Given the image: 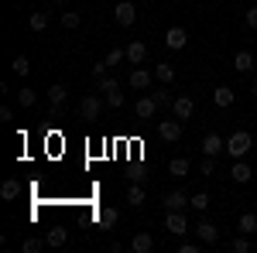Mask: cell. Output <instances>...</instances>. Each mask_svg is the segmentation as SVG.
<instances>
[{
    "label": "cell",
    "instance_id": "23",
    "mask_svg": "<svg viewBox=\"0 0 257 253\" xmlns=\"http://www.w3.org/2000/svg\"><path fill=\"white\" fill-rule=\"evenodd\" d=\"M18 195H21V181H18V178H7V181L0 185V198L11 202V198H18Z\"/></svg>",
    "mask_w": 257,
    "mask_h": 253
},
{
    "label": "cell",
    "instance_id": "8",
    "mask_svg": "<svg viewBox=\"0 0 257 253\" xmlns=\"http://www.w3.org/2000/svg\"><path fill=\"white\" fill-rule=\"evenodd\" d=\"M165 229H168L172 236H185V233H189L185 212H168V215H165Z\"/></svg>",
    "mask_w": 257,
    "mask_h": 253
},
{
    "label": "cell",
    "instance_id": "7",
    "mask_svg": "<svg viewBox=\"0 0 257 253\" xmlns=\"http://www.w3.org/2000/svg\"><path fill=\"white\" fill-rule=\"evenodd\" d=\"M172 113H175L178 120H189L192 113H196V99L192 96H175L172 99Z\"/></svg>",
    "mask_w": 257,
    "mask_h": 253
},
{
    "label": "cell",
    "instance_id": "42",
    "mask_svg": "<svg viewBox=\"0 0 257 253\" xmlns=\"http://www.w3.org/2000/svg\"><path fill=\"white\" fill-rule=\"evenodd\" d=\"M254 96H257V82H254Z\"/></svg>",
    "mask_w": 257,
    "mask_h": 253
},
{
    "label": "cell",
    "instance_id": "33",
    "mask_svg": "<svg viewBox=\"0 0 257 253\" xmlns=\"http://www.w3.org/2000/svg\"><path fill=\"white\" fill-rule=\"evenodd\" d=\"M192 209H196V212H206V209H209V195L196 192V195H192Z\"/></svg>",
    "mask_w": 257,
    "mask_h": 253
},
{
    "label": "cell",
    "instance_id": "22",
    "mask_svg": "<svg viewBox=\"0 0 257 253\" xmlns=\"http://www.w3.org/2000/svg\"><path fill=\"white\" fill-rule=\"evenodd\" d=\"M237 233H247V236H254V233H257V215H254V212H243V215H240Z\"/></svg>",
    "mask_w": 257,
    "mask_h": 253
},
{
    "label": "cell",
    "instance_id": "26",
    "mask_svg": "<svg viewBox=\"0 0 257 253\" xmlns=\"http://www.w3.org/2000/svg\"><path fill=\"white\" fill-rule=\"evenodd\" d=\"M45 246H48V239H38V236H28V239L21 243V250H24V253H41Z\"/></svg>",
    "mask_w": 257,
    "mask_h": 253
},
{
    "label": "cell",
    "instance_id": "35",
    "mask_svg": "<svg viewBox=\"0 0 257 253\" xmlns=\"http://www.w3.org/2000/svg\"><path fill=\"white\" fill-rule=\"evenodd\" d=\"M250 250V239H247V233H237V239H233V253H247Z\"/></svg>",
    "mask_w": 257,
    "mask_h": 253
},
{
    "label": "cell",
    "instance_id": "32",
    "mask_svg": "<svg viewBox=\"0 0 257 253\" xmlns=\"http://www.w3.org/2000/svg\"><path fill=\"white\" fill-rule=\"evenodd\" d=\"M79 11H65V14H62V28H69V31H72V28H79Z\"/></svg>",
    "mask_w": 257,
    "mask_h": 253
},
{
    "label": "cell",
    "instance_id": "21",
    "mask_svg": "<svg viewBox=\"0 0 257 253\" xmlns=\"http://www.w3.org/2000/svg\"><path fill=\"white\" fill-rule=\"evenodd\" d=\"M45 239H48V246H65L69 243V233H65V226H52Z\"/></svg>",
    "mask_w": 257,
    "mask_h": 253
},
{
    "label": "cell",
    "instance_id": "43",
    "mask_svg": "<svg viewBox=\"0 0 257 253\" xmlns=\"http://www.w3.org/2000/svg\"><path fill=\"white\" fill-rule=\"evenodd\" d=\"M59 4H69V0H59Z\"/></svg>",
    "mask_w": 257,
    "mask_h": 253
},
{
    "label": "cell",
    "instance_id": "10",
    "mask_svg": "<svg viewBox=\"0 0 257 253\" xmlns=\"http://www.w3.org/2000/svg\"><path fill=\"white\" fill-rule=\"evenodd\" d=\"M161 202L168 212H185V205H192V198H185V192H168Z\"/></svg>",
    "mask_w": 257,
    "mask_h": 253
},
{
    "label": "cell",
    "instance_id": "18",
    "mask_svg": "<svg viewBox=\"0 0 257 253\" xmlns=\"http://www.w3.org/2000/svg\"><path fill=\"white\" fill-rule=\"evenodd\" d=\"M117 219H120L117 209H99V212H96V226H99V229H113Z\"/></svg>",
    "mask_w": 257,
    "mask_h": 253
},
{
    "label": "cell",
    "instance_id": "2",
    "mask_svg": "<svg viewBox=\"0 0 257 253\" xmlns=\"http://www.w3.org/2000/svg\"><path fill=\"white\" fill-rule=\"evenodd\" d=\"M99 113H103V99H99L96 93H89V96L79 99V117L86 120V123H96Z\"/></svg>",
    "mask_w": 257,
    "mask_h": 253
},
{
    "label": "cell",
    "instance_id": "28",
    "mask_svg": "<svg viewBox=\"0 0 257 253\" xmlns=\"http://www.w3.org/2000/svg\"><path fill=\"white\" fill-rule=\"evenodd\" d=\"M48 99L52 103H69V89L62 82H55V86H48Z\"/></svg>",
    "mask_w": 257,
    "mask_h": 253
},
{
    "label": "cell",
    "instance_id": "25",
    "mask_svg": "<svg viewBox=\"0 0 257 253\" xmlns=\"http://www.w3.org/2000/svg\"><path fill=\"white\" fill-rule=\"evenodd\" d=\"M48 11H35V14H31V18H28V28H31V31H45V28H48Z\"/></svg>",
    "mask_w": 257,
    "mask_h": 253
},
{
    "label": "cell",
    "instance_id": "12",
    "mask_svg": "<svg viewBox=\"0 0 257 253\" xmlns=\"http://www.w3.org/2000/svg\"><path fill=\"white\" fill-rule=\"evenodd\" d=\"M185 41H189V35H185V28H168V31H165V45H168L172 52H178V48H185Z\"/></svg>",
    "mask_w": 257,
    "mask_h": 253
},
{
    "label": "cell",
    "instance_id": "41",
    "mask_svg": "<svg viewBox=\"0 0 257 253\" xmlns=\"http://www.w3.org/2000/svg\"><path fill=\"white\" fill-rule=\"evenodd\" d=\"M0 120L11 123V120H14V110H11V106H0Z\"/></svg>",
    "mask_w": 257,
    "mask_h": 253
},
{
    "label": "cell",
    "instance_id": "9",
    "mask_svg": "<svg viewBox=\"0 0 257 253\" xmlns=\"http://www.w3.org/2000/svg\"><path fill=\"white\" fill-rule=\"evenodd\" d=\"M131 253H155V236L151 233H134L131 236Z\"/></svg>",
    "mask_w": 257,
    "mask_h": 253
},
{
    "label": "cell",
    "instance_id": "3",
    "mask_svg": "<svg viewBox=\"0 0 257 253\" xmlns=\"http://www.w3.org/2000/svg\"><path fill=\"white\" fill-rule=\"evenodd\" d=\"M113 21H117L120 28H131V24L138 21V7H134L131 0H120L117 7H113Z\"/></svg>",
    "mask_w": 257,
    "mask_h": 253
},
{
    "label": "cell",
    "instance_id": "37",
    "mask_svg": "<svg viewBox=\"0 0 257 253\" xmlns=\"http://www.w3.org/2000/svg\"><path fill=\"white\" fill-rule=\"evenodd\" d=\"M202 250V246H199V243H185V239H182V243H178V253H199Z\"/></svg>",
    "mask_w": 257,
    "mask_h": 253
},
{
    "label": "cell",
    "instance_id": "40",
    "mask_svg": "<svg viewBox=\"0 0 257 253\" xmlns=\"http://www.w3.org/2000/svg\"><path fill=\"white\" fill-rule=\"evenodd\" d=\"M106 69H110L106 62H96V65H93V79H103V72H106Z\"/></svg>",
    "mask_w": 257,
    "mask_h": 253
},
{
    "label": "cell",
    "instance_id": "1",
    "mask_svg": "<svg viewBox=\"0 0 257 253\" xmlns=\"http://www.w3.org/2000/svg\"><path fill=\"white\" fill-rule=\"evenodd\" d=\"M254 151V137L247 134V130H237V134L226 137V154L233 157V161H240V157H247Z\"/></svg>",
    "mask_w": 257,
    "mask_h": 253
},
{
    "label": "cell",
    "instance_id": "17",
    "mask_svg": "<svg viewBox=\"0 0 257 253\" xmlns=\"http://www.w3.org/2000/svg\"><path fill=\"white\" fill-rule=\"evenodd\" d=\"M189 171H192L189 157H172V161H168V175H172V178H185Z\"/></svg>",
    "mask_w": 257,
    "mask_h": 253
},
{
    "label": "cell",
    "instance_id": "31",
    "mask_svg": "<svg viewBox=\"0 0 257 253\" xmlns=\"http://www.w3.org/2000/svg\"><path fill=\"white\" fill-rule=\"evenodd\" d=\"M96 82H99V89H96V93H117V89H120V82H117V79H110V76L96 79Z\"/></svg>",
    "mask_w": 257,
    "mask_h": 253
},
{
    "label": "cell",
    "instance_id": "14",
    "mask_svg": "<svg viewBox=\"0 0 257 253\" xmlns=\"http://www.w3.org/2000/svg\"><path fill=\"white\" fill-rule=\"evenodd\" d=\"M123 52H127V62H131V65H141V62L148 59V45H144V41H131Z\"/></svg>",
    "mask_w": 257,
    "mask_h": 253
},
{
    "label": "cell",
    "instance_id": "15",
    "mask_svg": "<svg viewBox=\"0 0 257 253\" xmlns=\"http://www.w3.org/2000/svg\"><path fill=\"white\" fill-rule=\"evenodd\" d=\"M134 113H138V120H151L155 113H158V103H155V96H144V99H138Z\"/></svg>",
    "mask_w": 257,
    "mask_h": 253
},
{
    "label": "cell",
    "instance_id": "39",
    "mask_svg": "<svg viewBox=\"0 0 257 253\" xmlns=\"http://www.w3.org/2000/svg\"><path fill=\"white\" fill-rule=\"evenodd\" d=\"M247 28L257 31V7H247Z\"/></svg>",
    "mask_w": 257,
    "mask_h": 253
},
{
    "label": "cell",
    "instance_id": "5",
    "mask_svg": "<svg viewBox=\"0 0 257 253\" xmlns=\"http://www.w3.org/2000/svg\"><path fill=\"white\" fill-rule=\"evenodd\" d=\"M199 151H202L206 157H219L223 151H226V140H223L219 134H206V137H202V147H199Z\"/></svg>",
    "mask_w": 257,
    "mask_h": 253
},
{
    "label": "cell",
    "instance_id": "38",
    "mask_svg": "<svg viewBox=\"0 0 257 253\" xmlns=\"http://www.w3.org/2000/svg\"><path fill=\"white\" fill-rule=\"evenodd\" d=\"M151 96H155V103H158V106H172V96H168V93H151Z\"/></svg>",
    "mask_w": 257,
    "mask_h": 253
},
{
    "label": "cell",
    "instance_id": "19",
    "mask_svg": "<svg viewBox=\"0 0 257 253\" xmlns=\"http://www.w3.org/2000/svg\"><path fill=\"white\" fill-rule=\"evenodd\" d=\"M233 69H237V72H250V69H254V55H250L247 48H240L237 55H233Z\"/></svg>",
    "mask_w": 257,
    "mask_h": 253
},
{
    "label": "cell",
    "instance_id": "13",
    "mask_svg": "<svg viewBox=\"0 0 257 253\" xmlns=\"http://www.w3.org/2000/svg\"><path fill=\"white\" fill-rule=\"evenodd\" d=\"M230 178H233L237 185H247V181L254 178V171H250V164L240 157V161H233V168H230Z\"/></svg>",
    "mask_w": 257,
    "mask_h": 253
},
{
    "label": "cell",
    "instance_id": "16",
    "mask_svg": "<svg viewBox=\"0 0 257 253\" xmlns=\"http://www.w3.org/2000/svg\"><path fill=\"white\" fill-rule=\"evenodd\" d=\"M155 82V72H148V69H134L131 72V89H148Z\"/></svg>",
    "mask_w": 257,
    "mask_h": 253
},
{
    "label": "cell",
    "instance_id": "36",
    "mask_svg": "<svg viewBox=\"0 0 257 253\" xmlns=\"http://www.w3.org/2000/svg\"><path fill=\"white\" fill-rule=\"evenodd\" d=\"M106 106H113V110H120V106H123V93H106Z\"/></svg>",
    "mask_w": 257,
    "mask_h": 253
},
{
    "label": "cell",
    "instance_id": "4",
    "mask_svg": "<svg viewBox=\"0 0 257 253\" xmlns=\"http://www.w3.org/2000/svg\"><path fill=\"white\" fill-rule=\"evenodd\" d=\"M158 137L165 144H175L178 137H182V120L172 117V120H158Z\"/></svg>",
    "mask_w": 257,
    "mask_h": 253
},
{
    "label": "cell",
    "instance_id": "6",
    "mask_svg": "<svg viewBox=\"0 0 257 253\" xmlns=\"http://www.w3.org/2000/svg\"><path fill=\"white\" fill-rule=\"evenodd\" d=\"M196 236H199V243H206V246H216L219 243V229L209 222V219H202V222L196 226Z\"/></svg>",
    "mask_w": 257,
    "mask_h": 253
},
{
    "label": "cell",
    "instance_id": "11",
    "mask_svg": "<svg viewBox=\"0 0 257 253\" xmlns=\"http://www.w3.org/2000/svg\"><path fill=\"white\" fill-rule=\"evenodd\" d=\"M233 99H237V93H233L230 86H216V89H213V103H216L219 110H230Z\"/></svg>",
    "mask_w": 257,
    "mask_h": 253
},
{
    "label": "cell",
    "instance_id": "30",
    "mask_svg": "<svg viewBox=\"0 0 257 253\" xmlns=\"http://www.w3.org/2000/svg\"><path fill=\"white\" fill-rule=\"evenodd\" d=\"M103 62H106V65H120V62H127V52H123V48H110Z\"/></svg>",
    "mask_w": 257,
    "mask_h": 253
},
{
    "label": "cell",
    "instance_id": "44",
    "mask_svg": "<svg viewBox=\"0 0 257 253\" xmlns=\"http://www.w3.org/2000/svg\"><path fill=\"white\" fill-rule=\"evenodd\" d=\"M254 236H257V233H254Z\"/></svg>",
    "mask_w": 257,
    "mask_h": 253
},
{
    "label": "cell",
    "instance_id": "24",
    "mask_svg": "<svg viewBox=\"0 0 257 253\" xmlns=\"http://www.w3.org/2000/svg\"><path fill=\"white\" fill-rule=\"evenodd\" d=\"M155 79H158L161 86H168V82H175V69H172L168 62H158V69H155Z\"/></svg>",
    "mask_w": 257,
    "mask_h": 253
},
{
    "label": "cell",
    "instance_id": "27",
    "mask_svg": "<svg viewBox=\"0 0 257 253\" xmlns=\"http://www.w3.org/2000/svg\"><path fill=\"white\" fill-rule=\"evenodd\" d=\"M11 72H14V76H28V72H31V62L24 59V55H14V62H11Z\"/></svg>",
    "mask_w": 257,
    "mask_h": 253
},
{
    "label": "cell",
    "instance_id": "20",
    "mask_svg": "<svg viewBox=\"0 0 257 253\" xmlns=\"http://www.w3.org/2000/svg\"><path fill=\"white\" fill-rule=\"evenodd\" d=\"M144 185L141 181H131V188H127V202H131V209H138V205H144Z\"/></svg>",
    "mask_w": 257,
    "mask_h": 253
},
{
    "label": "cell",
    "instance_id": "34",
    "mask_svg": "<svg viewBox=\"0 0 257 253\" xmlns=\"http://www.w3.org/2000/svg\"><path fill=\"white\" fill-rule=\"evenodd\" d=\"M199 175H206V178L216 175V157H206V161L199 164Z\"/></svg>",
    "mask_w": 257,
    "mask_h": 253
},
{
    "label": "cell",
    "instance_id": "29",
    "mask_svg": "<svg viewBox=\"0 0 257 253\" xmlns=\"http://www.w3.org/2000/svg\"><path fill=\"white\" fill-rule=\"evenodd\" d=\"M18 99H21V106H24V110H31V106H35V103H38V93H35V89H28V86H24V89H21V93H18Z\"/></svg>",
    "mask_w": 257,
    "mask_h": 253
}]
</instances>
